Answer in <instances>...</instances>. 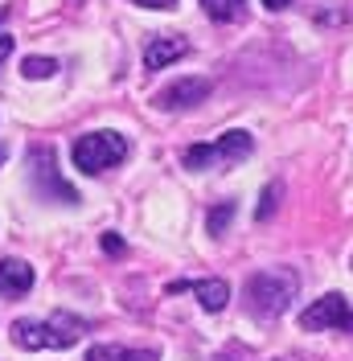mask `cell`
<instances>
[{
  "mask_svg": "<svg viewBox=\"0 0 353 361\" xmlns=\"http://www.w3.org/2000/svg\"><path fill=\"white\" fill-rule=\"evenodd\" d=\"M29 177H33L37 197H49V202H62V205L78 202L74 185H70V180H62V173H58L54 148H33V152H29Z\"/></svg>",
  "mask_w": 353,
  "mask_h": 361,
  "instance_id": "8992f818",
  "label": "cell"
},
{
  "mask_svg": "<svg viewBox=\"0 0 353 361\" xmlns=\"http://www.w3.org/2000/svg\"><path fill=\"white\" fill-rule=\"evenodd\" d=\"M210 21H239L246 13V0H201Z\"/></svg>",
  "mask_w": 353,
  "mask_h": 361,
  "instance_id": "7c38bea8",
  "label": "cell"
},
{
  "mask_svg": "<svg viewBox=\"0 0 353 361\" xmlns=\"http://www.w3.org/2000/svg\"><path fill=\"white\" fill-rule=\"evenodd\" d=\"M267 8H287V0H263Z\"/></svg>",
  "mask_w": 353,
  "mask_h": 361,
  "instance_id": "d6986e66",
  "label": "cell"
},
{
  "mask_svg": "<svg viewBox=\"0 0 353 361\" xmlns=\"http://www.w3.org/2000/svg\"><path fill=\"white\" fill-rule=\"evenodd\" d=\"M280 197H284V189H280V185H267V189H263V197H259V209H255V218H259V222H267V218L275 214Z\"/></svg>",
  "mask_w": 353,
  "mask_h": 361,
  "instance_id": "9a60e30c",
  "label": "cell"
},
{
  "mask_svg": "<svg viewBox=\"0 0 353 361\" xmlns=\"http://www.w3.org/2000/svg\"><path fill=\"white\" fill-rule=\"evenodd\" d=\"M275 361H300V357H275Z\"/></svg>",
  "mask_w": 353,
  "mask_h": 361,
  "instance_id": "7402d4cb",
  "label": "cell"
},
{
  "mask_svg": "<svg viewBox=\"0 0 353 361\" xmlns=\"http://www.w3.org/2000/svg\"><path fill=\"white\" fill-rule=\"evenodd\" d=\"M300 329L309 333H353V304L341 292H329L321 300H312V308L300 312Z\"/></svg>",
  "mask_w": 353,
  "mask_h": 361,
  "instance_id": "5b68a950",
  "label": "cell"
},
{
  "mask_svg": "<svg viewBox=\"0 0 353 361\" xmlns=\"http://www.w3.org/2000/svg\"><path fill=\"white\" fill-rule=\"evenodd\" d=\"M33 292V267L25 259H0V295L17 300Z\"/></svg>",
  "mask_w": 353,
  "mask_h": 361,
  "instance_id": "30bf717a",
  "label": "cell"
},
{
  "mask_svg": "<svg viewBox=\"0 0 353 361\" xmlns=\"http://www.w3.org/2000/svg\"><path fill=\"white\" fill-rule=\"evenodd\" d=\"M4 160H8V152H4V148H0V164H4Z\"/></svg>",
  "mask_w": 353,
  "mask_h": 361,
  "instance_id": "44dd1931",
  "label": "cell"
},
{
  "mask_svg": "<svg viewBox=\"0 0 353 361\" xmlns=\"http://www.w3.org/2000/svg\"><path fill=\"white\" fill-rule=\"evenodd\" d=\"M230 218H234V202H222L218 209H210V218H205V230H210V234H226Z\"/></svg>",
  "mask_w": 353,
  "mask_h": 361,
  "instance_id": "4fadbf2b",
  "label": "cell"
},
{
  "mask_svg": "<svg viewBox=\"0 0 353 361\" xmlns=\"http://www.w3.org/2000/svg\"><path fill=\"white\" fill-rule=\"evenodd\" d=\"M54 70H58V62H54V58H25V62H21L25 78H49Z\"/></svg>",
  "mask_w": 353,
  "mask_h": 361,
  "instance_id": "5bb4252c",
  "label": "cell"
},
{
  "mask_svg": "<svg viewBox=\"0 0 353 361\" xmlns=\"http://www.w3.org/2000/svg\"><path fill=\"white\" fill-rule=\"evenodd\" d=\"M181 292H193L205 312H222L226 300H230V283L226 279H173L169 295H181Z\"/></svg>",
  "mask_w": 353,
  "mask_h": 361,
  "instance_id": "52a82bcc",
  "label": "cell"
},
{
  "mask_svg": "<svg viewBox=\"0 0 353 361\" xmlns=\"http://www.w3.org/2000/svg\"><path fill=\"white\" fill-rule=\"evenodd\" d=\"M8 54H13V37H8V33H0V62H4Z\"/></svg>",
  "mask_w": 353,
  "mask_h": 361,
  "instance_id": "ac0fdd59",
  "label": "cell"
},
{
  "mask_svg": "<svg viewBox=\"0 0 353 361\" xmlns=\"http://www.w3.org/2000/svg\"><path fill=\"white\" fill-rule=\"evenodd\" d=\"M119 160H128V140L119 132H90L83 140H74V164L83 173H90V177L107 173Z\"/></svg>",
  "mask_w": 353,
  "mask_h": 361,
  "instance_id": "3957f363",
  "label": "cell"
},
{
  "mask_svg": "<svg viewBox=\"0 0 353 361\" xmlns=\"http://www.w3.org/2000/svg\"><path fill=\"white\" fill-rule=\"evenodd\" d=\"M185 54H189V42H185V37L156 33V37H148V49H144V70H164L169 62L185 58Z\"/></svg>",
  "mask_w": 353,
  "mask_h": 361,
  "instance_id": "9c48e42d",
  "label": "cell"
},
{
  "mask_svg": "<svg viewBox=\"0 0 353 361\" xmlns=\"http://www.w3.org/2000/svg\"><path fill=\"white\" fill-rule=\"evenodd\" d=\"M251 148H255V140L251 132H226L218 135L214 144H193V148H185V169H214V164H239V160L251 157Z\"/></svg>",
  "mask_w": 353,
  "mask_h": 361,
  "instance_id": "277c9868",
  "label": "cell"
},
{
  "mask_svg": "<svg viewBox=\"0 0 353 361\" xmlns=\"http://www.w3.org/2000/svg\"><path fill=\"white\" fill-rule=\"evenodd\" d=\"M205 94H210V78H181V82H169V87L156 94V107L160 111L193 107V103H205Z\"/></svg>",
  "mask_w": 353,
  "mask_h": 361,
  "instance_id": "ba28073f",
  "label": "cell"
},
{
  "mask_svg": "<svg viewBox=\"0 0 353 361\" xmlns=\"http://www.w3.org/2000/svg\"><path fill=\"white\" fill-rule=\"evenodd\" d=\"M160 349H124V345H90L87 361H156Z\"/></svg>",
  "mask_w": 353,
  "mask_h": 361,
  "instance_id": "8fae6325",
  "label": "cell"
},
{
  "mask_svg": "<svg viewBox=\"0 0 353 361\" xmlns=\"http://www.w3.org/2000/svg\"><path fill=\"white\" fill-rule=\"evenodd\" d=\"M103 250H107V255H124V250H128V243H124L119 234H103Z\"/></svg>",
  "mask_w": 353,
  "mask_h": 361,
  "instance_id": "2e32d148",
  "label": "cell"
},
{
  "mask_svg": "<svg viewBox=\"0 0 353 361\" xmlns=\"http://www.w3.org/2000/svg\"><path fill=\"white\" fill-rule=\"evenodd\" d=\"M300 292V275L292 267H267L255 271L246 279V308L255 320H280L292 308V300Z\"/></svg>",
  "mask_w": 353,
  "mask_h": 361,
  "instance_id": "6da1fadb",
  "label": "cell"
},
{
  "mask_svg": "<svg viewBox=\"0 0 353 361\" xmlns=\"http://www.w3.org/2000/svg\"><path fill=\"white\" fill-rule=\"evenodd\" d=\"M4 21H8V8H0V25H4Z\"/></svg>",
  "mask_w": 353,
  "mask_h": 361,
  "instance_id": "ffe728a7",
  "label": "cell"
},
{
  "mask_svg": "<svg viewBox=\"0 0 353 361\" xmlns=\"http://www.w3.org/2000/svg\"><path fill=\"white\" fill-rule=\"evenodd\" d=\"M83 320L70 312H54L49 320H13V345H21L29 353L37 349H66L83 337Z\"/></svg>",
  "mask_w": 353,
  "mask_h": 361,
  "instance_id": "7a4b0ae2",
  "label": "cell"
},
{
  "mask_svg": "<svg viewBox=\"0 0 353 361\" xmlns=\"http://www.w3.org/2000/svg\"><path fill=\"white\" fill-rule=\"evenodd\" d=\"M132 4H144V8H173L176 0H132Z\"/></svg>",
  "mask_w": 353,
  "mask_h": 361,
  "instance_id": "e0dca14e",
  "label": "cell"
}]
</instances>
